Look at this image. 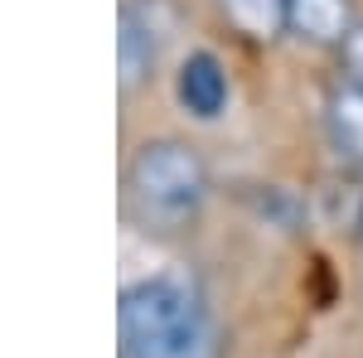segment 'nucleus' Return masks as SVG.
Returning <instances> with one entry per match:
<instances>
[{
	"label": "nucleus",
	"instance_id": "2",
	"mask_svg": "<svg viewBox=\"0 0 363 358\" xmlns=\"http://www.w3.org/2000/svg\"><path fill=\"white\" fill-rule=\"evenodd\" d=\"M208 198V165L184 140H145L126 165V203L145 233H184Z\"/></svg>",
	"mask_w": 363,
	"mask_h": 358
},
{
	"label": "nucleus",
	"instance_id": "6",
	"mask_svg": "<svg viewBox=\"0 0 363 358\" xmlns=\"http://www.w3.org/2000/svg\"><path fill=\"white\" fill-rule=\"evenodd\" d=\"M325 136L344 165H363V87L339 83L325 97Z\"/></svg>",
	"mask_w": 363,
	"mask_h": 358
},
{
	"label": "nucleus",
	"instance_id": "3",
	"mask_svg": "<svg viewBox=\"0 0 363 358\" xmlns=\"http://www.w3.org/2000/svg\"><path fill=\"white\" fill-rule=\"evenodd\" d=\"M169 29H174V5L169 0H126L121 5V34H116L121 87H136L155 68Z\"/></svg>",
	"mask_w": 363,
	"mask_h": 358
},
{
	"label": "nucleus",
	"instance_id": "1",
	"mask_svg": "<svg viewBox=\"0 0 363 358\" xmlns=\"http://www.w3.org/2000/svg\"><path fill=\"white\" fill-rule=\"evenodd\" d=\"M116 358H218L223 330L189 276H140L116 305Z\"/></svg>",
	"mask_w": 363,
	"mask_h": 358
},
{
	"label": "nucleus",
	"instance_id": "9",
	"mask_svg": "<svg viewBox=\"0 0 363 358\" xmlns=\"http://www.w3.org/2000/svg\"><path fill=\"white\" fill-rule=\"evenodd\" d=\"M359 237H363V213H359Z\"/></svg>",
	"mask_w": 363,
	"mask_h": 358
},
{
	"label": "nucleus",
	"instance_id": "5",
	"mask_svg": "<svg viewBox=\"0 0 363 358\" xmlns=\"http://www.w3.org/2000/svg\"><path fill=\"white\" fill-rule=\"evenodd\" d=\"M354 25L359 20L349 0H286V34H296L301 44L339 49Z\"/></svg>",
	"mask_w": 363,
	"mask_h": 358
},
{
	"label": "nucleus",
	"instance_id": "4",
	"mask_svg": "<svg viewBox=\"0 0 363 358\" xmlns=\"http://www.w3.org/2000/svg\"><path fill=\"white\" fill-rule=\"evenodd\" d=\"M174 97H179V107L189 111V116H199V121L223 116L228 97H233L223 58L208 54V49H194V54L179 63V73H174Z\"/></svg>",
	"mask_w": 363,
	"mask_h": 358
},
{
	"label": "nucleus",
	"instance_id": "8",
	"mask_svg": "<svg viewBox=\"0 0 363 358\" xmlns=\"http://www.w3.org/2000/svg\"><path fill=\"white\" fill-rule=\"evenodd\" d=\"M335 54H339V73H344V83L363 87V20L349 29V39L339 44Z\"/></svg>",
	"mask_w": 363,
	"mask_h": 358
},
{
	"label": "nucleus",
	"instance_id": "7",
	"mask_svg": "<svg viewBox=\"0 0 363 358\" xmlns=\"http://www.w3.org/2000/svg\"><path fill=\"white\" fill-rule=\"evenodd\" d=\"M223 20L247 39H277L286 34V0H218Z\"/></svg>",
	"mask_w": 363,
	"mask_h": 358
}]
</instances>
